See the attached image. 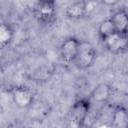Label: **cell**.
<instances>
[{
  "instance_id": "11",
  "label": "cell",
  "mask_w": 128,
  "mask_h": 128,
  "mask_svg": "<svg viewBox=\"0 0 128 128\" xmlns=\"http://www.w3.org/2000/svg\"><path fill=\"white\" fill-rule=\"evenodd\" d=\"M14 38V29L7 22H0V50L6 48Z\"/></svg>"
},
{
  "instance_id": "9",
  "label": "cell",
  "mask_w": 128,
  "mask_h": 128,
  "mask_svg": "<svg viewBox=\"0 0 128 128\" xmlns=\"http://www.w3.org/2000/svg\"><path fill=\"white\" fill-rule=\"evenodd\" d=\"M112 128H127L128 127V112L123 105H116L111 112Z\"/></svg>"
},
{
  "instance_id": "8",
  "label": "cell",
  "mask_w": 128,
  "mask_h": 128,
  "mask_svg": "<svg viewBox=\"0 0 128 128\" xmlns=\"http://www.w3.org/2000/svg\"><path fill=\"white\" fill-rule=\"evenodd\" d=\"M88 13V3L85 1H74L70 3L65 9V15L72 20H79L84 18Z\"/></svg>"
},
{
  "instance_id": "12",
  "label": "cell",
  "mask_w": 128,
  "mask_h": 128,
  "mask_svg": "<svg viewBox=\"0 0 128 128\" xmlns=\"http://www.w3.org/2000/svg\"><path fill=\"white\" fill-rule=\"evenodd\" d=\"M115 28L110 20V18H105L103 19L100 23H99V26H98V35H99V38L100 40H103L104 38L110 36L111 34L115 33Z\"/></svg>"
},
{
  "instance_id": "7",
  "label": "cell",
  "mask_w": 128,
  "mask_h": 128,
  "mask_svg": "<svg viewBox=\"0 0 128 128\" xmlns=\"http://www.w3.org/2000/svg\"><path fill=\"white\" fill-rule=\"evenodd\" d=\"M112 87L105 82L97 84L91 91L89 99L99 104H106L112 96Z\"/></svg>"
},
{
  "instance_id": "2",
  "label": "cell",
  "mask_w": 128,
  "mask_h": 128,
  "mask_svg": "<svg viewBox=\"0 0 128 128\" xmlns=\"http://www.w3.org/2000/svg\"><path fill=\"white\" fill-rule=\"evenodd\" d=\"M33 14L36 20L41 24L52 23L57 14L56 3L52 0H41L38 1L33 8Z\"/></svg>"
},
{
  "instance_id": "1",
  "label": "cell",
  "mask_w": 128,
  "mask_h": 128,
  "mask_svg": "<svg viewBox=\"0 0 128 128\" xmlns=\"http://www.w3.org/2000/svg\"><path fill=\"white\" fill-rule=\"evenodd\" d=\"M96 57L97 53L94 46L89 41L80 40L78 52L72 64L80 70H86L94 64Z\"/></svg>"
},
{
  "instance_id": "4",
  "label": "cell",
  "mask_w": 128,
  "mask_h": 128,
  "mask_svg": "<svg viewBox=\"0 0 128 128\" xmlns=\"http://www.w3.org/2000/svg\"><path fill=\"white\" fill-rule=\"evenodd\" d=\"M13 103L20 109H27L32 106L35 96L33 91L27 86H15L10 91Z\"/></svg>"
},
{
  "instance_id": "3",
  "label": "cell",
  "mask_w": 128,
  "mask_h": 128,
  "mask_svg": "<svg viewBox=\"0 0 128 128\" xmlns=\"http://www.w3.org/2000/svg\"><path fill=\"white\" fill-rule=\"evenodd\" d=\"M91 108L92 104L89 98H81L76 100L70 109L71 119L77 126H83L87 117L91 113Z\"/></svg>"
},
{
  "instance_id": "6",
  "label": "cell",
  "mask_w": 128,
  "mask_h": 128,
  "mask_svg": "<svg viewBox=\"0 0 128 128\" xmlns=\"http://www.w3.org/2000/svg\"><path fill=\"white\" fill-rule=\"evenodd\" d=\"M79 44H80V40L76 37L71 36L66 38L62 42L59 49L61 59L66 63H73L78 52Z\"/></svg>"
},
{
  "instance_id": "10",
  "label": "cell",
  "mask_w": 128,
  "mask_h": 128,
  "mask_svg": "<svg viewBox=\"0 0 128 128\" xmlns=\"http://www.w3.org/2000/svg\"><path fill=\"white\" fill-rule=\"evenodd\" d=\"M116 32L127 34L128 29V15L124 8L114 11L109 17Z\"/></svg>"
},
{
  "instance_id": "5",
  "label": "cell",
  "mask_w": 128,
  "mask_h": 128,
  "mask_svg": "<svg viewBox=\"0 0 128 128\" xmlns=\"http://www.w3.org/2000/svg\"><path fill=\"white\" fill-rule=\"evenodd\" d=\"M101 41H102L104 48L110 53L115 54V55L124 53L128 47L127 34H123L119 32H115Z\"/></svg>"
}]
</instances>
